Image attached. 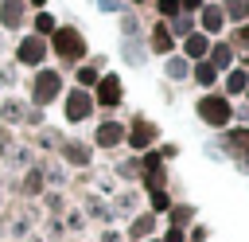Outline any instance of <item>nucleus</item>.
Wrapping results in <instances>:
<instances>
[{
    "instance_id": "nucleus-1",
    "label": "nucleus",
    "mask_w": 249,
    "mask_h": 242,
    "mask_svg": "<svg viewBox=\"0 0 249 242\" xmlns=\"http://www.w3.org/2000/svg\"><path fill=\"white\" fill-rule=\"evenodd\" d=\"M198 113H202L210 125H226V121H230V101H226V98H202V101H198Z\"/></svg>"
},
{
    "instance_id": "nucleus-2",
    "label": "nucleus",
    "mask_w": 249,
    "mask_h": 242,
    "mask_svg": "<svg viewBox=\"0 0 249 242\" xmlns=\"http://www.w3.org/2000/svg\"><path fill=\"white\" fill-rule=\"evenodd\" d=\"M54 47H58V55L74 59V55H82V35H78V31H70V27H62V31L54 35Z\"/></svg>"
},
{
    "instance_id": "nucleus-3",
    "label": "nucleus",
    "mask_w": 249,
    "mask_h": 242,
    "mask_svg": "<svg viewBox=\"0 0 249 242\" xmlns=\"http://www.w3.org/2000/svg\"><path fill=\"white\" fill-rule=\"evenodd\" d=\"M97 101L101 105H117L121 101V82L117 78H101L97 82Z\"/></svg>"
},
{
    "instance_id": "nucleus-4",
    "label": "nucleus",
    "mask_w": 249,
    "mask_h": 242,
    "mask_svg": "<svg viewBox=\"0 0 249 242\" xmlns=\"http://www.w3.org/2000/svg\"><path fill=\"white\" fill-rule=\"evenodd\" d=\"M54 94H58V74H39L35 78V98L39 101H51Z\"/></svg>"
},
{
    "instance_id": "nucleus-5",
    "label": "nucleus",
    "mask_w": 249,
    "mask_h": 242,
    "mask_svg": "<svg viewBox=\"0 0 249 242\" xmlns=\"http://www.w3.org/2000/svg\"><path fill=\"white\" fill-rule=\"evenodd\" d=\"M66 113H70V121H82V117L89 113V94L74 90V94H70V101H66Z\"/></svg>"
},
{
    "instance_id": "nucleus-6",
    "label": "nucleus",
    "mask_w": 249,
    "mask_h": 242,
    "mask_svg": "<svg viewBox=\"0 0 249 242\" xmlns=\"http://www.w3.org/2000/svg\"><path fill=\"white\" fill-rule=\"evenodd\" d=\"M117 141H121V125H113V121H109V125H101V129H97V144H117Z\"/></svg>"
},
{
    "instance_id": "nucleus-7",
    "label": "nucleus",
    "mask_w": 249,
    "mask_h": 242,
    "mask_svg": "<svg viewBox=\"0 0 249 242\" xmlns=\"http://www.w3.org/2000/svg\"><path fill=\"white\" fill-rule=\"evenodd\" d=\"M152 137H156V129H152V125H140V121H136V129H132V137H128V141H132L136 148H144V144H148Z\"/></svg>"
},
{
    "instance_id": "nucleus-8",
    "label": "nucleus",
    "mask_w": 249,
    "mask_h": 242,
    "mask_svg": "<svg viewBox=\"0 0 249 242\" xmlns=\"http://www.w3.org/2000/svg\"><path fill=\"white\" fill-rule=\"evenodd\" d=\"M19 55H23V59H27V62H35V59H39V55H43V43H39V39H27V43H23V47H19Z\"/></svg>"
},
{
    "instance_id": "nucleus-9",
    "label": "nucleus",
    "mask_w": 249,
    "mask_h": 242,
    "mask_svg": "<svg viewBox=\"0 0 249 242\" xmlns=\"http://www.w3.org/2000/svg\"><path fill=\"white\" fill-rule=\"evenodd\" d=\"M19 12H23V8H19V0H4V23H16V20H19Z\"/></svg>"
},
{
    "instance_id": "nucleus-10",
    "label": "nucleus",
    "mask_w": 249,
    "mask_h": 242,
    "mask_svg": "<svg viewBox=\"0 0 249 242\" xmlns=\"http://www.w3.org/2000/svg\"><path fill=\"white\" fill-rule=\"evenodd\" d=\"M202 23H206L210 31H218V27H222V12H218V8H206V16H202Z\"/></svg>"
},
{
    "instance_id": "nucleus-11",
    "label": "nucleus",
    "mask_w": 249,
    "mask_h": 242,
    "mask_svg": "<svg viewBox=\"0 0 249 242\" xmlns=\"http://www.w3.org/2000/svg\"><path fill=\"white\" fill-rule=\"evenodd\" d=\"M206 51V35H191L187 39V55H202Z\"/></svg>"
},
{
    "instance_id": "nucleus-12",
    "label": "nucleus",
    "mask_w": 249,
    "mask_h": 242,
    "mask_svg": "<svg viewBox=\"0 0 249 242\" xmlns=\"http://www.w3.org/2000/svg\"><path fill=\"white\" fill-rule=\"evenodd\" d=\"M226 86H230V90H245L249 82H245V74H241V70H233V74L226 78Z\"/></svg>"
},
{
    "instance_id": "nucleus-13",
    "label": "nucleus",
    "mask_w": 249,
    "mask_h": 242,
    "mask_svg": "<svg viewBox=\"0 0 249 242\" xmlns=\"http://www.w3.org/2000/svg\"><path fill=\"white\" fill-rule=\"evenodd\" d=\"M171 47V39H167V31L163 27H156V51H167Z\"/></svg>"
},
{
    "instance_id": "nucleus-14",
    "label": "nucleus",
    "mask_w": 249,
    "mask_h": 242,
    "mask_svg": "<svg viewBox=\"0 0 249 242\" xmlns=\"http://www.w3.org/2000/svg\"><path fill=\"white\" fill-rule=\"evenodd\" d=\"M148 230H152V219H140V222L132 226V234H136V238H140V234H148Z\"/></svg>"
},
{
    "instance_id": "nucleus-15",
    "label": "nucleus",
    "mask_w": 249,
    "mask_h": 242,
    "mask_svg": "<svg viewBox=\"0 0 249 242\" xmlns=\"http://www.w3.org/2000/svg\"><path fill=\"white\" fill-rule=\"evenodd\" d=\"M195 74H198V82H214V70H210V66H198Z\"/></svg>"
},
{
    "instance_id": "nucleus-16",
    "label": "nucleus",
    "mask_w": 249,
    "mask_h": 242,
    "mask_svg": "<svg viewBox=\"0 0 249 242\" xmlns=\"http://www.w3.org/2000/svg\"><path fill=\"white\" fill-rule=\"evenodd\" d=\"M230 12L233 16H245V0H230Z\"/></svg>"
},
{
    "instance_id": "nucleus-17",
    "label": "nucleus",
    "mask_w": 249,
    "mask_h": 242,
    "mask_svg": "<svg viewBox=\"0 0 249 242\" xmlns=\"http://www.w3.org/2000/svg\"><path fill=\"white\" fill-rule=\"evenodd\" d=\"M175 8H179V0H163V12H167V16H171Z\"/></svg>"
},
{
    "instance_id": "nucleus-18",
    "label": "nucleus",
    "mask_w": 249,
    "mask_h": 242,
    "mask_svg": "<svg viewBox=\"0 0 249 242\" xmlns=\"http://www.w3.org/2000/svg\"><path fill=\"white\" fill-rule=\"evenodd\" d=\"M198 4H202V0H187V8H198Z\"/></svg>"
}]
</instances>
